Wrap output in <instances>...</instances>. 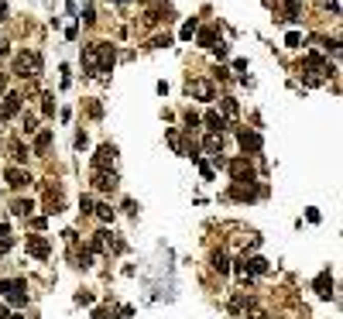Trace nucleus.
<instances>
[{
	"label": "nucleus",
	"instance_id": "obj_1",
	"mask_svg": "<svg viewBox=\"0 0 343 319\" xmlns=\"http://www.w3.org/2000/svg\"><path fill=\"white\" fill-rule=\"evenodd\" d=\"M14 72H17L21 79L41 76V55H38V52H21V55L14 58Z\"/></svg>",
	"mask_w": 343,
	"mask_h": 319
},
{
	"label": "nucleus",
	"instance_id": "obj_2",
	"mask_svg": "<svg viewBox=\"0 0 343 319\" xmlns=\"http://www.w3.org/2000/svg\"><path fill=\"white\" fill-rule=\"evenodd\" d=\"M0 292H4V295L11 299V306H28V282H24V278H4V282H0Z\"/></svg>",
	"mask_w": 343,
	"mask_h": 319
},
{
	"label": "nucleus",
	"instance_id": "obj_3",
	"mask_svg": "<svg viewBox=\"0 0 343 319\" xmlns=\"http://www.w3.org/2000/svg\"><path fill=\"white\" fill-rule=\"evenodd\" d=\"M302 72H306L309 86H319V82L326 79V72H330V69H326V62H323L319 55H312V52H309V55L302 58Z\"/></svg>",
	"mask_w": 343,
	"mask_h": 319
},
{
	"label": "nucleus",
	"instance_id": "obj_4",
	"mask_svg": "<svg viewBox=\"0 0 343 319\" xmlns=\"http://www.w3.org/2000/svg\"><path fill=\"white\" fill-rule=\"evenodd\" d=\"M114 161H117V148H114V144H100V148H96V155H93V168H96V172H106Z\"/></svg>",
	"mask_w": 343,
	"mask_h": 319
},
{
	"label": "nucleus",
	"instance_id": "obj_5",
	"mask_svg": "<svg viewBox=\"0 0 343 319\" xmlns=\"http://www.w3.org/2000/svg\"><path fill=\"white\" fill-rule=\"evenodd\" d=\"M189 96H196V100H217V90H213V82L209 79H189Z\"/></svg>",
	"mask_w": 343,
	"mask_h": 319
},
{
	"label": "nucleus",
	"instance_id": "obj_6",
	"mask_svg": "<svg viewBox=\"0 0 343 319\" xmlns=\"http://www.w3.org/2000/svg\"><path fill=\"white\" fill-rule=\"evenodd\" d=\"M28 254H31V258H38V261H45L48 254H52V244H48V237H41V233H31V237H28Z\"/></svg>",
	"mask_w": 343,
	"mask_h": 319
},
{
	"label": "nucleus",
	"instance_id": "obj_7",
	"mask_svg": "<svg viewBox=\"0 0 343 319\" xmlns=\"http://www.w3.org/2000/svg\"><path fill=\"white\" fill-rule=\"evenodd\" d=\"M237 141H240V148H244V155H247V151H251V155H258V151H261V134H258V131L240 127V131H237Z\"/></svg>",
	"mask_w": 343,
	"mask_h": 319
},
{
	"label": "nucleus",
	"instance_id": "obj_8",
	"mask_svg": "<svg viewBox=\"0 0 343 319\" xmlns=\"http://www.w3.org/2000/svg\"><path fill=\"white\" fill-rule=\"evenodd\" d=\"M230 175H233V182H254V165L247 158H237L230 161Z\"/></svg>",
	"mask_w": 343,
	"mask_h": 319
},
{
	"label": "nucleus",
	"instance_id": "obj_9",
	"mask_svg": "<svg viewBox=\"0 0 343 319\" xmlns=\"http://www.w3.org/2000/svg\"><path fill=\"white\" fill-rule=\"evenodd\" d=\"M21 93H7V96H4V103H0V120H11L14 114H17V110H21Z\"/></svg>",
	"mask_w": 343,
	"mask_h": 319
},
{
	"label": "nucleus",
	"instance_id": "obj_10",
	"mask_svg": "<svg viewBox=\"0 0 343 319\" xmlns=\"http://www.w3.org/2000/svg\"><path fill=\"white\" fill-rule=\"evenodd\" d=\"M93 185H96L100 193H114L117 189V175L114 172H96L93 168Z\"/></svg>",
	"mask_w": 343,
	"mask_h": 319
},
{
	"label": "nucleus",
	"instance_id": "obj_11",
	"mask_svg": "<svg viewBox=\"0 0 343 319\" xmlns=\"http://www.w3.org/2000/svg\"><path fill=\"white\" fill-rule=\"evenodd\" d=\"M312 288H316V295H319V299H333V274H330V271L316 274V282H312Z\"/></svg>",
	"mask_w": 343,
	"mask_h": 319
},
{
	"label": "nucleus",
	"instance_id": "obj_12",
	"mask_svg": "<svg viewBox=\"0 0 343 319\" xmlns=\"http://www.w3.org/2000/svg\"><path fill=\"white\" fill-rule=\"evenodd\" d=\"M82 69H86V72H96V69H100V48H96V41L82 48Z\"/></svg>",
	"mask_w": 343,
	"mask_h": 319
},
{
	"label": "nucleus",
	"instance_id": "obj_13",
	"mask_svg": "<svg viewBox=\"0 0 343 319\" xmlns=\"http://www.w3.org/2000/svg\"><path fill=\"white\" fill-rule=\"evenodd\" d=\"M96 48H100V69H96V72H110V69H114V58H117L114 45H103V41H96Z\"/></svg>",
	"mask_w": 343,
	"mask_h": 319
},
{
	"label": "nucleus",
	"instance_id": "obj_14",
	"mask_svg": "<svg viewBox=\"0 0 343 319\" xmlns=\"http://www.w3.org/2000/svg\"><path fill=\"white\" fill-rule=\"evenodd\" d=\"M106 247H110V233H106V230H96L93 240H90V254H103Z\"/></svg>",
	"mask_w": 343,
	"mask_h": 319
},
{
	"label": "nucleus",
	"instance_id": "obj_15",
	"mask_svg": "<svg viewBox=\"0 0 343 319\" xmlns=\"http://www.w3.org/2000/svg\"><path fill=\"white\" fill-rule=\"evenodd\" d=\"M206 155H213V158H220V155H223V134H209L206 137Z\"/></svg>",
	"mask_w": 343,
	"mask_h": 319
},
{
	"label": "nucleus",
	"instance_id": "obj_16",
	"mask_svg": "<svg viewBox=\"0 0 343 319\" xmlns=\"http://www.w3.org/2000/svg\"><path fill=\"white\" fill-rule=\"evenodd\" d=\"M7 182H11L14 189H24V185L31 182V175H28V172H21V168H7Z\"/></svg>",
	"mask_w": 343,
	"mask_h": 319
},
{
	"label": "nucleus",
	"instance_id": "obj_17",
	"mask_svg": "<svg viewBox=\"0 0 343 319\" xmlns=\"http://www.w3.org/2000/svg\"><path fill=\"white\" fill-rule=\"evenodd\" d=\"M203 120H206V127H209L213 134H223V127H227V120H223V117H220L217 110H209V114H206Z\"/></svg>",
	"mask_w": 343,
	"mask_h": 319
},
{
	"label": "nucleus",
	"instance_id": "obj_18",
	"mask_svg": "<svg viewBox=\"0 0 343 319\" xmlns=\"http://www.w3.org/2000/svg\"><path fill=\"white\" fill-rule=\"evenodd\" d=\"M48 144H52V131H41V134H38V137H34V155H45V151H48Z\"/></svg>",
	"mask_w": 343,
	"mask_h": 319
},
{
	"label": "nucleus",
	"instance_id": "obj_19",
	"mask_svg": "<svg viewBox=\"0 0 343 319\" xmlns=\"http://www.w3.org/2000/svg\"><path fill=\"white\" fill-rule=\"evenodd\" d=\"M11 213H14V217H31V213H34V203H31V199H17V203L11 206Z\"/></svg>",
	"mask_w": 343,
	"mask_h": 319
},
{
	"label": "nucleus",
	"instance_id": "obj_20",
	"mask_svg": "<svg viewBox=\"0 0 343 319\" xmlns=\"http://www.w3.org/2000/svg\"><path fill=\"white\" fill-rule=\"evenodd\" d=\"M223 120H237V114H240V107H237V100H230V96H223Z\"/></svg>",
	"mask_w": 343,
	"mask_h": 319
},
{
	"label": "nucleus",
	"instance_id": "obj_21",
	"mask_svg": "<svg viewBox=\"0 0 343 319\" xmlns=\"http://www.w3.org/2000/svg\"><path fill=\"white\" fill-rule=\"evenodd\" d=\"M244 312H247V316H251V319H268V312H264V309L258 306L254 299H247V302H244Z\"/></svg>",
	"mask_w": 343,
	"mask_h": 319
},
{
	"label": "nucleus",
	"instance_id": "obj_22",
	"mask_svg": "<svg viewBox=\"0 0 343 319\" xmlns=\"http://www.w3.org/2000/svg\"><path fill=\"white\" fill-rule=\"evenodd\" d=\"M213 268H217L220 274H227V271H230V258H227L223 251H217V254H213Z\"/></svg>",
	"mask_w": 343,
	"mask_h": 319
},
{
	"label": "nucleus",
	"instance_id": "obj_23",
	"mask_svg": "<svg viewBox=\"0 0 343 319\" xmlns=\"http://www.w3.org/2000/svg\"><path fill=\"white\" fill-rule=\"evenodd\" d=\"M199 45L213 48V45H217V31H213V28H203V31H199Z\"/></svg>",
	"mask_w": 343,
	"mask_h": 319
},
{
	"label": "nucleus",
	"instance_id": "obj_24",
	"mask_svg": "<svg viewBox=\"0 0 343 319\" xmlns=\"http://www.w3.org/2000/svg\"><path fill=\"white\" fill-rule=\"evenodd\" d=\"M93 213H96V217H100L103 223H114V209H110V206H106V203H100V206H93Z\"/></svg>",
	"mask_w": 343,
	"mask_h": 319
},
{
	"label": "nucleus",
	"instance_id": "obj_25",
	"mask_svg": "<svg viewBox=\"0 0 343 319\" xmlns=\"http://www.w3.org/2000/svg\"><path fill=\"white\" fill-rule=\"evenodd\" d=\"M11 155H14V161H28V148L21 141H11Z\"/></svg>",
	"mask_w": 343,
	"mask_h": 319
},
{
	"label": "nucleus",
	"instance_id": "obj_26",
	"mask_svg": "<svg viewBox=\"0 0 343 319\" xmlns=\"http://www.w3.org/2000/svg\"><path fill=\"white\" fill-rule=\"evenodd\" d=\"M24 134H34V131H38V117L34 114H24V127H21Z\"/></svg>",
	"mask_w": 343,
	"mask_h": 319
},
{
	"label": "nucleus",
	"instance_id": "obj_27",
	"mask_svg": "<svg viewBox=\"0 0 343 319\" xmlns=\"http://www.w3.org/2000/svg\"><path fill=\"white\" fill-rule=\"evenodd\" d=\"M41 100H45V103H41V114H45V117H52V114H55V103H52L55 96H52V93H45Z\"/></svg>",
	"mask_w": 343,
	"mask_h": 319
},
{
	"label": "nucleus",
	"instance_id": "obj_28",
	"mask_svg": "<svg viewBox=\"0 0 343 319\" xmlns=\"http://www.w3.org/2000/svg\"><path fill=\"white\" fill-rule=\"evenodd\" d=\"M298 11H302V7H298V0H288V4H285V14H288V21H298Z\"/></svg>",
	"mask_w": 343,
	"mask_h": 319
},
{
	"label": "nucleus",
	"instance_id": "obj_29",
	"mask_svg": "<svg viewBox=\"0 0 343 319\" xmlns=\"http://www.w3.org/2000/svg\"><path fill=\"white\" fill-rule=\"evenodd\" d=\"M199 124H203V120H199V114H192V110H185V127L192 131V127H199Z\"/></svg>",
	"mask_w": 343,
	"mask_h": 319
},
{
	"label": "nucleus",
	"instance_id": "obj_30",
	"mask_svg": "<svg viewBox=\"0 0 343 319\" xmlns=\"http://www.w3.org/2000/svg\"><path fill=\"white\" fill-rule=\"evenodd\" d=\"M192 34H196V17H192V21H185V24H182V38H192Z\"/></svg>",
	"mask_w": 343,
	"mask_h": 319
},
{
	"label": "nucleus",
	"instance_id": "obj_31",
	"mask_svg": "<svg viewBox=\"0 0 343 319\" xmlns=\"http://www.w3.org/2000/svg\"><path fill=\"white\" fill-rule=\"evenodd\" d=\"M76 302H79V306H93V292H79Z\"/></svg>",
	"mask_w": 343,
	"mask_h": 319
},
{
	"label": "nucleus",
	"instance_id": "obj_32",
	"mask_svg": "<svg viewBox=\"0 0 343 319\" xmlns=\"http://www.w3.org/2000/svg\"><path fill=\"white\" fill-rule=\"evenodd\" d=\"M82 213H93V206H96V203H93V196H82Z\"/></svg>",
	"mask_w": 343,
	"mask_h": 319
},
{
	"label": "nucleus",
	"instance_id": "obj_33",
	"mask_svg": "<svg viewBox=\"0 0 343 319\" xmlns=\"http://www.w3.org/2000/svg\"><path fill=\"white\" fill-rule=\"evenodd\" d=\"M298 41H302V38H298V31H292V34L285 38V45H288V48H298Z\"/></svg>",
	"mask_w": 343,
	"mask_h": 319
},
{
	"label": "nucleus",
	"instance_id": "obj_34",
	"mask_svg": "<svg viewBox=\"0 0 343 319\" xmlns=\"http://www.w3.org/2000/svg\"><path fill=\"white\" fill-rule=\"evenodd\" d=\"M124 209L131 213V217H137V203H134V199H127V203H124Z\"/></svg>",
	"mask_w": 343,
	"mask_h": 319
},
{
	"label": "nucleus",
	"instance_id": "obj_35",
	"mask_svg": "<svg viewBox=\"0 0 343 319\" xmlns=\"http://www.w3.org/2000/svg\"><path fill=\"white\" fill-rule=\"evenodd\" d=\"M213 52H217V58H227V45L220 41V45H213Z\"/></svg>",
	"mask_w": 343,
	"mask_h": 319
},
{
	"label": "nucleus",
	"instance_id": "obj_36",
	"mask_svg": "<svg viewBox=\"0 0 343 319\" xmlns=\"http://www.w3.org/2000/svg\"><path fill=\"white\" fill-rule=\"evenodd\" d=\"M0 93H7V72L0 69Z\"/></svg>",
	"mask_w": 343,
	"mask_h": 319
},
{
	"label": "nucleus",
	"instance_id": "obj_37",
	"mask_svg": "<svg viewBox=\"0 0 343 319\" xmlns=\"http://www.w3.org/2000/svg\"><path fill=\"white\" fill-rule=\"evenodd\" d=\"M0 319H11V312H7V309H0Z\"/></svg>",
	"mask_w": 343,
	"mask_h": 319
},
{
	"label": "nucleus",
	"instance_id": "obj_38",
	"mask_svg": "<svg viewBox=\"0 0 343 319\" xmlns=\"http://www.w3.org/2000/svg\"><path fill=\"white\" fill-rule=\"evenodd\" d=\"M114 4H131V0H114Z\"/></svg>",
	"mask_w": 343,
	"mask_h": 319
},
{
	"label": "nucleus",
	"instance_id": "obj_39",
	"mask_svg": "<svg viewBox=\"0 0 343 319\" xmlns=\"http://www.w3.org/2000/svg\"><path fill=\"white\" fill-rule=\"evenodd\" d=\"M11 319H24V316H11Z\"/></svg>",
	"mask_w": 343,
	"mask_h": 319
}]
</instances>
